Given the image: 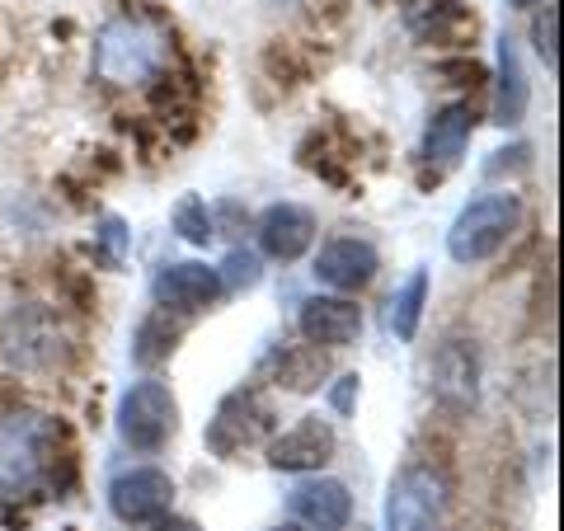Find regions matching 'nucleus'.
Returning a JSON list of instances; mask_svg holds the SVG:
<instances>
[{"label":"nucleus","mask_w":564,"mask_h":531,"mask_svg":"<svg viewBox=\"0 0 564 531\" xmlns=\"http://www.w3.org/2000/svg\"><path fill=\"white\" fill-rule=\"evenodd\" d=\"M513 221H518V203L508 198V193H494V198L470 203L462 217H456L452 254L462 259V263H480V259H489V254L508 240Z\"/></svg>","instance_id":"nucleus-1"},{"label":"nucleus","mask_w":564,"mask_h":531,"mask_svg":"<svg viewBox=\"0 0 564 531\" xmlns=\"http://www.w3.org/2000/svg\"><path fill=\"white\" fill-rule=\"evenodd\" d=\"M161 57H165L161 33H151L141 20H132V14H122V20L109 24V33L99 39V66L109 71V76H118V80L151 76V71L161 66Z\"/></svg>","instance_id":"nucleus-2"},{"label":"nucleus","mask_w":564,"mask_h":531,"mask_svg":"<svg viewBox=\"0 0 564 531\" xmlns=\"http://www.w3.org/2000/svg\"><path fill=\"white\" fill-rule=\"evenodd\" d=\"M174 433V400L161 381H141L137 391L122 400V437L132 442V447L151 452L161 447V442Z\"/></svg>","instance_id":"nucleus-3"},{"label":"nucleus","mask_w":564,"mask_h":531,"mask_svg":"<svg viewBox=\"0 0 564 531\" xmlns=\"http://www.w3.org/2000/svg\"><path fill=\"white\" fill-rule=\"evenodd\" d=\"M443 503V480L423 466H410L391 489V531H433Z\"/></svg>","instance_id":"nucleus-4"},{"label":"nucleus","mask_w":564,"mask_h":531,"mask_svg":"<svg viewBox=\"0 0 564 531\" xmlns=\"http://www.w3.org/2000/svg\"><path fill=\"white\" fill-rule=\"evenodd\" d=\"M269 433V410L254 400V395H231L217 410V419H212V429H207V442L217 447L221 456H236L245 447H254V442Z\"/></svg>","instance_id":"nucleus-5"},{"label":"nucleus","mask_w":564,"mask_h":531,"mask_svg":"<svg viewBox=\"0 0 564 531\" xmlns=\"http://www.w3.org/2000/svg\"><path fill=\"white\" fill-rule=\"evenodd\" d=\"M315 273H321L329 288L358 292V288H367V282L377 278V250L367 240H352V236L329 240L321 250V259H315Z\"/></svg>","instance_id":"nucleus-6"},{"label":"nucleus","mask_w":564,"mask_h":531,"mask_svg":"<svg viewBox=\"0 0 564 531\" xmlns=\"http://www.w3.org/2000/svg\"><path fill=\"white\" fill-rule=\"evenodd\" d=\"M358 329H362V311L352 306V301H344V296H315V301H306V311H302V334L311 344L344 348V344L358 339Z\"/></svg>","instance_id":"nucleus-7"},{"label":"nucleus","mask_w":564,"mask_h":531,"mask_svg":"<svg viewBox=\"0 0 564 531\" xmlns=\"http://www.w3.org/2000/svg\"><path fill=\"white\" fill-rule=\"evenodd\" d=\"M334 452V433L325 419H302L292 433H282L273 447H269V462L278 470H311V466H325Z\"/></svg>","instance_id":"nucleus-8"},{"label":"nucleus","mask_w":564,"mask_h":531,"mask_svg":"<svg viewBox=\"0 0 564 531\" xmlns=\"http://www.w3.org/2000/svg\"><path fill=\"white\" fill-rule=\"evenodd\" d=\"M475 377H480V367H475V353L466 344H447L433 358V391L452 410H470L475 404Z\"/></svg>","instance_id":"nucleus-9"},{"label":"nucleus","mask_w":564,"mask_h":531,"mask_svg":"<svg viewBox=\"0 0 564 531\" xmlns=\"http://www.w3.org/2000/svg\"><path fill=\"white\" fill-rule=\"evenodd\" d=\"M217 292H221V278L203 269V263H174V269L155 278V296L180 311H203V306H212Z\"/></svg>","instance_id":"nucleus-10"},{"label":"nucleus","mask_w":564,"mask_h":531,"mask_svg":"<svg viewBox=\"0 0 564 531\" xmlns=\"http://www.w3.org/2000/svg\"><path fill=\"white\" fill-rule=\"evenodd\" d=\"M259 236H263V250H269L273 259H296L315 240V221H311L306 207L282 203V207H273L269 217H263Z\"/></svg>","instance_id":"nucleus-11"},{"label":"nucleus","mask_w":564,"mask_h":531,"mask_svg":"<svg viewBox=\"0 0 564 531\" xmlns=\"http://www.w3.org/2000/svg\"><path fill=\"white\" fill-rule=\"evenodd\" d=\"M170 480L161 470H132L122 475V480L113 485V508L122 512V518H155V512L170 508Z\"/></svg>","instance_id":"nucleus-12"},{"label":"nucleus","mask_w":564,"mask_h":531,"mask_svg":"<svg viewBox=\"0 0 564 531\" xmlns=\"http://www.w3.org/2000/svg\"><path fill=\"white\" fill-rule=\"evenodd\" d=\"M410 29L423 43H462L475 33V14L456 0H433V6H419L410 14Z\"/></svg>","instance_id":"nucleus-13"},{"label":"nucleus","mask_w":564,"mask_h":531,"mask_svg":"<svg viewBox=\"0 0 564 531\" xmlns=\"http://www.w3.org/2000/svg\"><path fill=\"white\" fill-rule=\"evenodd\" d=\"M292 503H296V512H302L311 527H321V531H339L348 522V489L334 485V480L302 485Z\"/></svg>","instance_id":"nucleus-14"},{"label":"nucleus","mask_w":564,"mask_h":531,"mask_svg":"<svg viewBox=\"0 0 564 531\" xmlns=\"http://www.w3.org/2000/svg\"><path fill=\"white\" fill-rule=\"evenodd\" d=\"M180 334H184V325L180 321H170V306L165 311H155L147 325L137 329V362L141 367H155V362H165L170 353H174V344H180Z\"/></svg>","instance_id":"nucleus-15"},{"label":"nucleus","mask_w":564,"mask_h":531,"mask_svg":"<svg viewBox=\"0 0 564 531\" xmlns=\"http://www.w3.org/2000/svg\"><path fill=\"white\" fill-rule=\"evenodd\" d=\"M321 377H325V353L321 348H292V353H282L278 386H288V391H315Z\"/></svg>","instance_id":"nucleus-16"},{"label":"nucleus","mask_w":564,"mask_h":531,"mask_svg":"<svg viewBox=\"0 0 564 531\" xmlns=\"http://www.w3.org/2000/svg\"><path fill=\"white\" fill-rule=\"evenodd\" d=\"M466 137H470V113L466 109L437 113L433 128H429V155H437V161H456L462 147H466Z\"/></svg>","instance_id":"nucleus-17"},{"label":"nucleus","mask_w":564,"mask_h":531,"mask_svg":"<svg viewBox=\"0 0 564 531\" xmlns=\"http://www.w3.org/2000/svg\"><path fill=\"white\" fill-rule=\"evenodd\" d=\"M391 325H395V334H404L410 339L414 334V325H419V306H423V273L419 278H410V288H404L395 301H391Z\"/></svg>","instance_id":"nucleus-18"},{"label":"nucleus","mask_w":564,"mask_h":531,"mask_svg":"<svg viewBox=\"0 0 564 531\" xmlns=\"http://www.w3.org/2000/svg\"><path fill=\"white\" fill-rule=\"evenodd\" d=\"M174 226H180V231H184L188 240H198V245L212 236L207 212H203V203H198V198H184V203H180V212H174Z\"/></svg>","instance_id":"nucleus-19"},{"label":"nucleus","mask_w":564,"mask_h":531,"mask_svg":"<svg viewBox=\"0 0 564 531\" xmlns=\"http://www.w3.org/2000/svg\"><path fill=\"white\" fill-rule=\"evenodd\" d=\"M536 47H541L545 66H555V10L541 14V24H536Z\"/></svg>","instance_id":"nucleus-20"},{"label":"nucleus","mask_w":564,"mask_h":531,"mask_svg":"<svg viewBox=\"0 0 564 531\" xmlns=\"http://www.w3.org/2000/svg\"><path fill=\"white\" fill-rule=\"evenodd\" d=\"M231 269H236L231 278L245 282V288H250V282H259V263H254L250 254H231Z\"/></svg>","instance_id":"nucleus-21"},{"label":"nucleus","mask_w":564,"mask_h":531,"mask_svg":"<svg viewBox=\"0 0 564 531\" xmlns=\"http://www.w3.org/2000/svg\"><path fill=\"white\" fill-rule=\"evenodd\" d=\"M161 531H198L193 522H170V527H161Z\"/></svg>","instance_id":"nucleus-22"},{"label":"nucleus","mask_w":564,"mask_h":531,"mask_svg":"<svg viewBox=\"0 0 564 531\" xmlns=\"http://www.w3.org/2000/svg\"><path fill=\"white\" fill-rule=\"evenodd\" d=\"M513 6H522V10H527V6H536V0H513Z\"/></svg>","instance_id":"nucleus-23"},{"label":"nucleus","mask_w":564,"mask_h":531,"mask_svg":"<svg viewBox=\"0 0 564 531\" xmlns=\"http://www.w3.org/2000/svg\"><path fill=\"white\" fill-rule=\"evenodd\" d=\"M278 531H296V527H278Z\"/></svg>","instance_id":"nucleus-24"}]
</instances>
